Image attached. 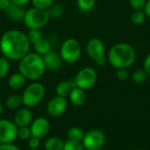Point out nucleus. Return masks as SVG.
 I'll return each mask as SVG.
<instances>
[{"instance_id": "dca6fc26", "label": "nucleus", "mask_w": 150, "mask_h": 150, "mask_svg": "<svg viewBox=\"0 0 150 150\" xmlns=\"http://www.w3.org/2000/svg\"><path fill=\"white\" fill-rule=\"evenodd\" d=\"M69 98L72 105H74L76 106H82L83 105H84V103L86 101L85 91L75 86L72 89V91H70V93L69 95Z\"/></svg>"}, {"instance_id": "7c9ffc66", "label": "nucleus", "mask_w": 150, "mask_h": 150, "mask_svg": "<svg viewBox=\"0 0 150 150\" xmlns=\"http://www.w3.org/2000/svg\"><path fill=\"white\" fill-rule=\"evenodd\" d=\"M62 150H84V148L81 142L67 140L64 142V147Z\"/></svg>"}, {"instance_id": "ddd939ff", "label": "nucleus", "mask_w": 150, "mask_h": 150, "mask_svg": "<svg viewBox=\"0 0 150 150\" xmlns=\"http://www.w3.org/2000/svg\"><path fill=\"white\" fill-rule=\"evenodd\" d=\"M46 69L51 71H58L62 67L63 61L60 54L54 50H50L47 54L42 56Z\"/></svg>"}, {"instance_id": "6e6552de", "label": "nucleus", "mask_w": 150, "mask_h": 150, "mask_svg": "<svg viewBox=\"0 0 150 150\" xmlns=\"http://www.w3.org/2000/svg\"><path fill=\"white\" fill-rule=\"evenodd\" d=\"M106 142L105 134L98 129H91L84 134L82 144L86 150H100Z\"/></svg>"}, {"instance_id": "aec40b11", "label": "nucleus", "mask_w": 150, "mask_h": 150, "mask_svg": "<svg viewBox=\"0 0 150 150\" xmlns=\"http://www.w3.org/2000/svg\"><path fill=\"white\" fill-rule=\"evenodd\" d=\"M64 142L59 137H49L46 140L44 148L45 150H62L64 147Z\"/></svg>"}, {"instance_id": "ea45409f", "label": "nucleus", "mask_w": 150, "mask_h": 150, "mask_svg": "<svg viewBox=\"0 0 150 150\" xmlns=\"http://www.w3.org/2000/svg\"><path fill=\"white\" fill-rule=\"evenodd\" d=\"M143 10H144V12H145L146 16L150 18V0L147 1L146 5H145V7H144Z\"/></svg>"}, {"instance_id": "5701e85b", "label": "nucleus", "mask_w": 150, "mask_h": 150, "mask_svg": "<svg viewBox=\"0 0 150 150\" xmlns=\"http://www.w3.org/2000/svg\"><path fill=\"white\" fill-rule=\"evenodd\" d=\"M50 18H59L64 14V6L61 4H53L47 10Z\"/></svg>"}, {"instance_id": "412c9836", "label": "nucleus", "mask_w": 150, "mask_h": 150, "mask_svg": "<svg viewBox=\"0 0 150 150\" xmlns=\"http://www.w3.org/2000/svg\"><path fill=\"white\" fill-rule=\"evenodd\" d=\"M5 105L10 110L17 111L18 109L21 108V106L23 105V101H22L21 96L18 95V94L10 95L5 99Z\"/></svg>"}, {"instance_id": "423d86ee", "label": "nucleus", "mask_w": 150, "mask_h": 150, "mask_svg": "<svg viewBox=\"0 0 150 150\" xmlns=\"http://www.w3.org/2000/svg\"><path fill=\"white\" fill-rule=\"evenodd\" d=\"M59 54L63 62L67 63H75L81 57L82 46L77 40L69 38L62 43Z\"/></svg>"}, {"instance_id": "4468645a", "label": "nucleus", "mask_w": 150, "mask_h": 150, "mask_svg": "<svg viewBox=\"0 0 150 150\" xmlns=\"http://www.w3.org/2000/svg\"><path fill=\"white\" fill-rule=\"evenodd\" d=\"M33 113L27 107H21L18 109L13 117V122L18 127H29L33 121Z\"/></svg>"}, {"instance_id": "393cba45", "label": "nucleus", "mask_w": 150, "mask_h": 150, "mask_svg": "<svg viewBox=\"0 0 150 150\" xmlns=\"http://www.w3.org/2000/svg\"><path fill=\"white\" fill-rule=\"evenodd\" d=\"M148 74L143 69H139L135 70L132 75V80L136 84H142L147 80Z\"/></svg>"}, {"instance_id": "cd10ccee", "label": "nucleus", "mask_w": 150, "mask_h": 150, "mask_svg": "<svg viewBox=\"0 0 150 150\" xmlns=\"http://www.w3.org/2000/svg\"><path fill=\"white\" fill-rule=\"evenodd\" d=\"M76 4L79 10L83 11H90L96 4V0H76Z\"/></svg>"}, {"instance_id": "a211bd4d", "label": "nucleus", "mask_w": 150, "mask_h": 150, "mask_svg": "<svg viewBox=\"0 0 150 150\" xmlns=\"http://www.w3.org/2000/svg\"><path fill=\"white\" fill-rule=\"evenodd\" d=\"M75 83L74 81H61L60 83H58V84L55 87V93L57 96L60 97H63V98H67L69 97L70 91H72V89L75 87Z\"/></svg>"}, {"instance_id": "f8f14e48", "label": "nucleus", "mask_w": 150, "mask_h": 150, "mask_svg": "<svg viewBox=\"0 0 150 150\" xmlns=\"http://www.w3.org/2000/svg\"><path fill=\"white\" fill-rule=\"evenodd\" d=\"M29 127L31 129L33 137L42 140L48 134L50 130V124L46 118L39 117L32 121Z\"/></svg>"}, {"instance_id": "c85d7f7f", "label": "nucleus", "mask_w": 150, "mask_h": 150, "mask_svg": "<svg viewBox=\"0 0 150 150\" xmlns=\"http://www.w3.org/2000/svg\"><path fill=\"white\" fill-rule=\"evenodd\" d=\"M32 137L31 129L29 127H18L17 130V138L22 141H28Z\"/></svg>"}, {"instance_id": "58836bf2", "label": "nucleus", "mask_w": 150, "mask_h": 150, "mask_svg": "<svg viewBox=\"0 0 150 150\" xmlns=\"http://www.w3.org/2000/svg\"><path fill=\"white\" fill-rule=\"evenodd\" d=\"M107 62H108L107 58H105V56H104V57H102V58H100V59L97 60V61H96V63H97V65H98V66H99V67H103V66L106 65Z\"/></svg>"}, {"instance_id": "bb28decb", "label": "nucleus", "mask_w": 150, "mask_h": 150, "mask_svg": "<svg viewBox=\"0 0 150 150\" xmlns=\"http://www.w3.org/2000/svg\"><path fill=\"white\" fill-rule=\"evenodd\" d=\"M26 36L28 38L31 46L43 37L40 29H28V32L26 33Z\"/></svg>"}, {"instance_id": "6ab92c4d", "label": "nucleus", "mask_w": 150, "mask_h": 150, "mask_svg": "<svg viewBox=\"0 0 150 150\" xmlns=\"http://www.w3.org/2000/svg\"><path fill=\"white\" fill-rule=\"evenodd\" d=\"M33 47L34 52L41 56L45 55L46 54H47L50 50H52V47H51V43L50 41L42 37L41 39H40L37 42H35L33 45H32Z\"/></svg>"}, {"instance_id": "f3484780", "label": "nucleus", "mask_w": 150, "mask_h": 150, "mask_svg": "<svg viewBox=\"0 0 150 150\" xmlns=\"http://www.w3.org/2000/svg\"><path fill=\"white\" fill-rule=\"evenodd\" d=\"M25 83H26V78L20 72L13 73L8 78V85L13 91L21 90L25 85Z\"/></svg>"}, {"instance_id": "f704fd0d", "label": "nucleus", "mask_w": 150, "mask_h": 150, "mask_svg": "<svg viewBox=\"0 0 150 150\" xmlns=\"http://www.w3.org/2000/svg\"><path fill=\"white\" fill-rule=\"evenodd\" d=\"M143 69L146 71L148 75H150V53L147 54V56L144 59L143 62Z\"/></svg>"}, {"instance_id": "c03bdc74", "label": "nucleus", "mask_w": 150, "mask_h": 150, "mask_svg": "<svg viewBox=\"0 0 150 150\" xmlns=\"http://www.w3.org/2000/svg\"><path fill=\"white\" fill-rule=\"evenodd\" d=\"M105 150H108V149H105Z\"/></svg>"}, {"instance_id": "473e14b6", "label": "nucleus", "mask_w": 150, "mask_h": 150, "mask_svg": "<svg viewBox=\"0 0 150 150\" xmlns=\"http://www.w3.org/2000/svg\"><path fill=\"white\" fill-rule=\"evenodd\" d=\"M129 76L127 69H118L116 71V77L120 81H126Z\"/></svg>"}, {"instance_id": "9b49d317", "label": "nucleus", "mask_w": 150, "mask_h": 150, "mask_svg": "<svg viewBox=\"0 0 150 150\" xmlns=\"http://www.w3.org/2000/svg\"><path fill=\"white\" fill-rule=\"evenodd\" d=\"M88 56L94 62L105 56V45L104 41L99 38H91L88 40L85 47Z\"/></svg>"}, {"instance_id": "e433bc0d", "label": "nucleus", "mask_w": 150, "mask_h": 150, "mask_svg": "<svg viewBox=\"0 0 150 150\" xmlns=\"http://www.w3.org/2000/svg\"><path fill=\"white\" fill-rule=\"evenodd\" d=\"M11 0H0V11H4L11 4Z\"/></svg>"}, {"instance_id": "a878e982", "label": "nucleus", "mask_w": 150, "mask_h": 150, "mask_svg": "<svg viewBox=\"0 0 150 150\" xmlns=\"http://www.w3.org/2000/svg\"><path fill=\"white\" fill-rule=\"evenodd\" d=\"M11 69L10 62L7 58L1 56L0 57V79L7 76Z\"/></svg>"}, {"instance_id": "20e7f679", "label": "nucleus", "mask_w": 150, "mask_h": 150, "mask_svg": "<svg viewBox=\"0 0 150 150\" xmlns=\"http://www.w3.org/2000/svg\"><path fill=\"white\" fill-rule=\"evenodd\" d=\"M45 94L46 89L42 83L36 81L31 83L25 88L21 95L23 105L27 108H33L38 105L43 100Z\"/></svg>"}, {"instance_id": "7ed1b4c3", "label": "nucleus", "mask_w": 150, "mask_h": 150, "mask_svg": "<svg viewBox=\"0 0 150 150\" xmlns=\"http://www.w3.org/2000/svg\"><path fill=\"white\" fill-rule=\"evenodd\" d=\"M46 69L43 57L35 52H29L18 63V72H20L26 80L37 81L40 79L45 74Z\"/></svg>"}, {"instance_id": "72a5a7b5", "label": "nucleus", "mask_w": 150, "mask_h": 150, "mask_svg": "<svg viewBox=\"0 0 150 150\" xmlns=\"http://www.w3.org/2000/svg\"><path fill=\"white\" fill-rule=\"evenodd\" d=\"M28 146L31 149H38L40 146V140L36 137H31L28 140Z\"/></svg>"}, {"instance_id": "2eb2a0df", "label": "nucleus", "mask_w": 150, "mask_h": 150, "mask_svg": "<svg viewBox=\"0 0 150 150\" xmlns=\"http://www.w3.org/2000/svg\"><path fill=\"white\" fill-rule=\"evenodd\" d=\"M25 11H26V10H25V8L23 6H19V5L14 4L12 3H11L10 6L4 11L8 18H10L11 20H12L14 22L23 21Z\"/></svg>"}, {"instance_id": "79ce46f5", "label": "nucleus", "mask_w": 150, "mask_h": 150, "mask_svg": "<svg viewBox=\"0 0 150 150\" xmlns=\"http://www.w3.org/2000/svg\"><path fill=\"white\" fill-rule=\"evenodd\" d=\"M27 150H37V149H27Z\"/></svg>"}, {"instance_id": "f03ea898", "label": "nucleus", "mask_w": 150, "mask_h": 150, "mask_svg": "<svg viewBox=\"0 0 150 150\" xmlns=\"http://www.w3.org/2000/svg\"><path fill=\"white\" fill-rule=\"evenodd\" d=\"M107 60L116 69H127L134 63L136 60V52L128 43H116L109 49Z\"/></svg>"}, {"instance_id": "4be33fe9", "label": "nucleus", "mask_w": 150, "mask_h": 150, "mask_svg": "<svg viewBox=\"0 0 150 150\" xmlns=\"http://www.w3.org/2000/svg\"><path fill=\"white\" fill-rule=\"evenodd\" d=\"M84 132L77 127H72L70 128H69L68 132H67V138L69 141H75V142H81L83 139L84 136Z\"/></svg>"}, {"instance_id": "a19ab883", "label": "nucleus", "mask_w": 150, "mask_h": 150, "mask_svg": "<svg viewBox=\"0 0 150 150\" xmlns=\"http://www.w3.org/2000/svg\"><path fill=\"white\" fill-rule=\"evenodd\" d=\"M2 112H3V105H2V102L0 101V114L2 113Z\"/></svg>"}, {"instance_id": "39448f33", "label": "nucleus", "mask_w": 150, "mask_h": 150, "mask_svg": "<svg viewBox=\"0 0 150 150\" xmlns=\"http://www.w3.org/2000/svg\"><path fill=\"white\" fill-rule=\"evenodd\" d=\"M49 15L46 10L32 7L26 10L23 22L28 29H40L49 22Z\"/></svg>"}, {"instance_id": "f257e3e1", "label": "nucleus", "mask_w": 150, "mask_h": 150, "mask_svg": "<svg viewBox=\"0 0 150 150\" xmlns=\"http://www.w3.org/2000/svg\"><path fill=\"white\" fill-rule=\"evenodd\" d=\"M31 44L26 33L11 29L3 33L0 38V51L9 61H20L30 52Z\"/></svg>"}, {"instance_id": "37998d69", "label": "nucleus", "mask_w": 150, "mask_h": 150, "mask_svg": "<svg viewBox=\"0 0 150 150\" xmlns=\"http://www.w3.org/2000/svg\"><path fill=\"white\" fill-rule=\"evenodd\" d=\"M137 150H143V149H137Z\"/></svg>"}, {"instance_id": "b1692460", "label": "nucleus", "mask_w": 150, "mask_h": 150, "mask_svg": "<svg viewBox=\"0 0 150 150\" xmlns=\"http://www.w3.org/2000/svg\"><path fill=\"white\" fill-rule=\"evenodd\" d=\"M146 14L144 12V11L142 10H134L133 11V13L131 14V17H130V19L132 21V23L134 25H140L142 24H143L146 20Z\"/></svg>"}, {"instance_id": "c9c22d12", "label": "nucleus", "mask_w": 150, "mask_h": 150, "mask_svg": "<svg viewBox=\"0 0 150 150\" xmlns=\"http://www.w3.org/2000/svg\"><path fill=\"white\" fill-rule=\"evenodd\" d=\"M0 150H20L16 145L12 143L8 144H0Z\"/></svg>"}, {"instance_id": "1a4fd4ad", "label": "nucleus", "mask_w": 150, "mask_h": 150, "mask_svg": "<svg viewBox=\"0 0 150 150\" xmlns=\"http://www.w3.org/2000/svg\"><path fill=\"white\" fill-rule=\"evenodd\" d=\"M17 130L13 121L0 119V144L13 143L17 139Z\"/></svg>"}, {"instance_id": "0eeeda50", "label": "nucleus", "mask_w": 150, "mask_h": 150, "mask_svg": "<svg viewBox=\"0 0 150 150\" xmlns=\"http://www.w3.org/2000/svg\"><path fill=\"white\" fill-rule=\"evenodd\" d=\"M97 80V71L91 67H84L76 73L74 83L76 87L83 91H88L96 84Z\"/></svg>"}, {"instance_id": "2f4dec72", "label": "nucleus", "mask_w": 150, "mask_h": 150, "mask_svg": "<svg viewBox=\"0 0 150 150\" xmlns=\"http://www.w3.org/2000/svg\"><path fill=\"white\" fill-rule=\"evenodd\" d=\"M148 0H129V4L134 10H143Z\"/></svg>"}, {"instance_id": "9d476101", "label": "nucleus", "mask_w": 150, "mask_h": 150, "mask_svg": "<svg viewBox=\"0 0 150 150\" xmlns=\"http://www.w3.org/2000/svg\"><path fill=\"white\" fill-rule=\"evenodd\" d=\"M68 108V101L66 98L55 95L51 98L47 104V112L53 118L61 117L65 113Z\"/></svg>"}, {"instance_id": "c756f323", "label": "nucleus", "mask_w": 150, "mask_h": 150, "mask_svg": "<svg viewBox=\"0 0 150 150\" xmlns=\"http://www.w3.org/2000/svg\"><path fill=\"white\" fill-rule=\"evenodd\" d=\"M54 0H31L33 7L41 9V10H47L53 4Z\"/></svg>"}, {"instance_id": "4c0bfd02", "label": "nucleus", "mask_w": 150, "mask_h": 150, "mask_svg": "<svg viewBox=\"0 0 150 150\" xmlns=\"http://www.w3.org/2000/svg\"><path fill=\"white\" fill-rule=\"evenodd\" d=\"M11 2L14 4L19 5V6H25L26 4H28L31 0H11Z\"/></svg>"}]
</instances>
